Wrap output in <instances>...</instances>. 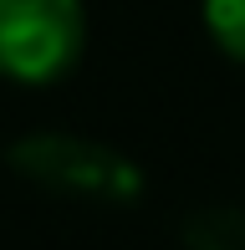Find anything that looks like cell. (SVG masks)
Listing matches in <instances>:
<instances>
[{
    "label": "cell",
    "mask_w": 245,
    "mask_h": 250,
    "mask_svg": "<svg viewBox=\"0 0 245 250\" xmlns=\"http://www.w3.org/2000/svg\"><path fill=\"white\" fill-rule=\"evenodd\" d=\"M10 168L31 184H46L57 194L128 204L143 194V168L113 143L82 138V133H31L10 143Z\"/></svg>",
    "instance_id": "cell-1"
},
{
    "label": "cell",
    "mask_w": 245,
    "mask_h": 250,
    "mask_svg": "<svg viewBox=\"0 0 245 250\" xmlns=\"http://www.w3.org/2000/svg\"><path fill=\"white\" fill-rule=\"evenodd\" d=\"M87 41L82 0H0V77L51 87L77 66Z\"/></svg>",
    "instance_id": "cell-2"
},
{
    "label": "cell",
    "mask_w": 245,
    "mask_h": 250,
    "mask_svg": "<svg viewBox=\"0 0 245 250\" xmlns=\"http://www.w3.org/2000/svg\"><path fill=\"white\" fill-rule=\"evenodd\" d=\"M189 250H245V209H204L184 230Z\"/></svg>",
    "instance_id": "cell-3"
},
{
    "label": "cell",
    "mask_w": 245,
    "mask_h": 250,
    "mask_svg": "<svg viewBox=\"0 0 245 250\" xmlns=\"http://www.w3.org/2000/svg\"><path fill=\"white\" fill-rule=\"evenodd\" d=\"M199 16L204 31L225 56L245 62V0H199Z\"/></svg>",
    "instance_id": "cell-4"
}]
</instances>
